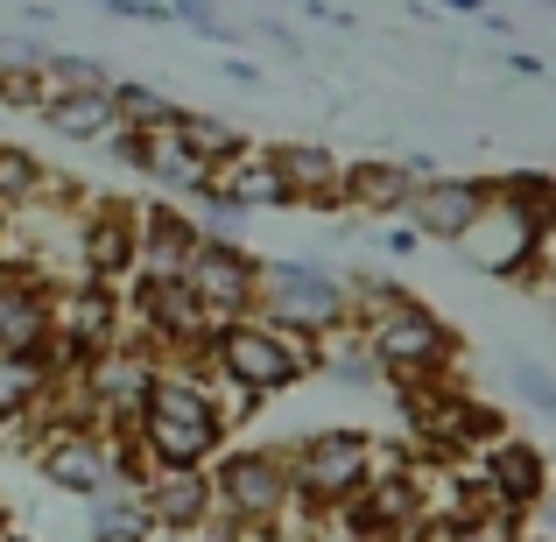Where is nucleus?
<instances>
[{
  "instance_id": "9",
  "label": "nucleus",
  "mask_w": 556,
  "mask_h": 542,
  "mask_svg": "<svg viewBox=\"0 0 556 542\" xmlns=\"http://www.w3.org/2000/svg\"><path fill=\"white\" fill-rule=\"evenodd\" d=\"M190 297H198V311L212 317V331H226V325H247L254 317V303H261V261L247 254L240 240H204L198 247V261H190Z\"/></svg>"
},
{
  "instance_id": "17",
  "label": "nucleus",
  "mask_w": 556,
  "mask_h": 542,
  "mask_svg": "<svg viewBox=\"0 0 556 542\" xmlns=\"http://www.w3.org/2000/svg\"><path fill=\"white\" fill-rule=\"evenodd\" d=\"M50 353V289L8 275L0 282V360H36Z\"/></svg>"
},
{
  "instance_id": "6",
  "label": "nucleus",
  "mask_w": 556,
  "mask_h": 542,
  "mask_svg": "<svg viewBox=\"0 0 556 542\" xmlns=\"http://www.w3.org/2000/svg\"><path fill=\"white\" fill-rule=\"evenodd\" d=\"M359 345H367L374 374H388L402 394H408V388H430V380H444L451 360H458V331H451L437 311H422V303L394 311L388 325H374Z\"/></svg>"
},
{
  "instance_id": "25",
  "label": "nucleus",
  "mask_w": 556,
  "mask_h": 542,
  "mask_svg": "<svg viewBox=\"0 0 556 542\" xmlns=\"http://www.w3.org/2000/svg\"><path fill=\"white\" fill-rule=\"evenodd\" d=\"M177 141H184L190 155H198L204 169H212V163H226V155L240 149L247 135H240L232 121H218V113H190V106H184V113H177Z\"/></svg>"
},
{
  "instance_id": "16",
  "label": "nucleus",
  "mask_w": 556,
  "mask_h": 542,
  "mask_svg": "<svg viewBox=\"0 0 556 542\" xmlns=\"http://www.w3.org/2000/svg\"><path fill=\"white\" fill-rule=\"evenodd\" d=\"M458 247H465V261H472V268H486V275H521V268H535V261H543V240H535V232L521 226L507 204H486V212H479V226L465 232Z\"/></svg>"
},
{
  "instance_id": "1",
  "label": "nucleus",
  "mask_w": 556,
  "mask_h": 542,
  "mask_svg": "<svg viewBox=\"0 0 556 542\" xmlns=\"http://www.w3.org/2000/svg\"><path fill=\"white\" fill-rule=\"evenodd\" d=\"M127 437L149 458V472H204L226 451L232 423L212 402V374H163Z\"/></svg>"
},
{
  "instance_id": "19",
  "label": "nucleus",
  "mask_w": 556,
  "mask_h": 542,
  "mask_svg": "<svg viewBox=\"0 0 556 542\" xmlns=\"http://www.w3.org/2000/svg\"><path fill=\"white\" fill-rule=\"evenodd\" d=\"M275 169H282V184H289V198L296 204H339V190H345V155H331V149H311V141H282L275 149Z\"/></svg>"
},
{
  "instance_id": "14",
  "label": "nucleus",
  "mask_w": 556,
  "mask_h": 542,
  "mask_svg": "<svg viewBox=\"0 0 556 542\" xmlns=\"http://www.w3.org/2000/svg\"><path fill=\"white\" fill-rule=\"evenodd\" d=\"M36 465H42L50 487L92 501V493L121 487V437H64V444H42Z\"/></svg>"
},
{
  "instance_id": "27",
  "label": "nucleus",
  "mask_w": 556,
  "mask_h": 542,
  "mask_svg": "<svg viewBox=\"0 0 556 542\" xmlns=\"http://www.w3.org/2000/svg\"><path fill=\"white\" fill-rule=\"evenodd\" d=\"M0 542H36V535H22V529H0Z\"/></svg>"
},
{
  "instance_id": "22",
  "label": "nucleus",
  "mask_w": 556,
  "mask_h": 542,
  "mask_svg": "<svg viewBox=\"0 0 556 542\" xmlns=\"http://www.w3.org/2000/svg\"><path fill=\"white\" fill-rule=\"evenodd\" d=\"M85 529H92V542H149V515H141V493L135 487H106L85 501Z\"/></svg>"
},
{
  "instance_id": "13",
  "label": "nucleus",
  "mask_w": 556,
  "mask_h": 542,
  "mask_svg": "<svg viewBox=\"0 0 556 542\" xmlns=\"http://www.w3.org/2000/svg\"><path fill=\"white\" fill-rule=\"evenodd\" d=\"M135 493H141V515H149L155 535L190 542L212 529V479L204 472H149Z\"/></svg>"
},
{
  "instance_id": "26",
  "label": "nucleus",
  "mask_w": 556,
  "mask_h": 542,
  "mask_svg": "<svg viewBox=\"0 0 556 542\" xmlns=\"http://www.w3.org/2000/svg\"><path fill=\"white\" fill-rule=\"evenodd\" d=\"M515 388L529 394V402L543 408V416H556V380H549V374H543L535 360H515Z\"/></svg>"
},
{
  "instance_id": "5",
  "label": "nucleus",
  "mask_w": 556,
  "mask_h": 542,
  "mask_svg": "<svg viewBox=\"0 0 556 542\" xmlns=\"http://www.w3.org/2000/svg\"><path fill=\"white\" fill-rule=\"evenodd\" d=\"M261 325L296 331V339L331 345L345 331V282L331 268H311V261H261Z\"/></svg>"
},
{
  "instance_id": "24",
  "label": "nucleus",
  "mask_w": 556,
  "mask_h": 542,
  "mask_svg": "<svg viewBox=\"0 0 556 542\" xmlns=\"http://www.w3.org/2000/svg\"><path fill=\"white\" fill-rule=\"evenodd\" d=\"M177 99L149 92V85H113V135H163L177 127Z\"/></svg>"
},
{
  "instance_id": "21",
  "label": "nucleus",
  "mask_w": 556,
  "mask_h": 542,
  "mask_svg": "<svg viewBox=\"0 0 556 542\" xmlns=\"http://www.w3.org/2000/svg\"><path fill=\"white\" fill-rule=\"evenodd\" d=\"M493 204H507V212L521 218V226L535 232V240H556V177H535V169H515V177L493 184Z\"/></svg>"
},
{
  "instance_id": "4",
  "label": "nucleus",
  "mask_w": 556,
  "mask_h": 542,
  "mask_svg": "<svg viewBox=\"0 0 556 542\" xmlns=\"http://www.w3.org/2000/svg\"><path fill=\"white\" fill-rule=\"evenodd\" d=\"M212 529L226 535H268V529H289V507H296V493H289V472H282V451L268 444H232L218 451L212 472Z\"/></svg>"
},
{
  "instance_id": "8",
  "label": "nucleus",
  "mask_w": 556,
  "mask_h": 542,
  "mask_svg": "<svg viewBox=\"0 0 556 542\" xmlns=\"http://www.w3.org/2000/svg\"><path fill=\"white\" fill-rule=\"evenodd\" d=\"M155 380H163V360H155L141 339H121L106 360L85 366L78 388H85V402H92L99 437H127V430H135V416H141V402L155 394Z\"/></svg>"
},
{
  "instance_id": "29",
  "label": "nucleus",
  "mask_w": 556,
  "mask_h": 542,
  "mask_svg": "<svg viewBox=\"0 0 556 542\" xmlns=\"http://www.w3.org/2000/svg\"><path fill=\"white\" fill-rule=\"evenodd\" d=\"M0 529H8V507H0Z\"/></svg>"
},
{
  "instance_id": "11",
  "label": "nucleus",
  "mask_w": 556,
  "mask_h": 542,
  "mask_svg": "<svg viewBox=\"0 0 556 542\" xmlns=\"http://www.w3.org/2000/svg\"><path fill=\"white\" fill-rule=\"evenodd\" d=\"M493 204V184H479V177H422L416 184V198L402 204V218L416 232H430V240H451L458 247L465 232L479 226V212Z\"/></svg>"
},
{
  "instance_id": "10",
  "label": "nucleus",
  "mask_w": 556,
  "mask_h": 542,
  "mask_svg": "<svg viewBox=\"0 0 556 542\" xmlns=\"http://www.w3.org/2000/svg\"><path fill=\"white\" fill-rule=\"evenodd\" d=\"M198 198L204 204H226V212H282V204H296V198H289V184H282V169H275L268 141H240L226 163H212V177H204Z\"/></svg>"
},
{
  "instance_id": "23",
  "label": "nucleus",
  "mask_w": 556,
  "mask_h": 542,
  "mask_svg": "<svg viewBox=\"0 0 556 542\" xmlns=\"http://www.w3.org/2000/svg\"><path fill=\"white\" fill-rule=\"evenodd\" d=\"M50 135H71V141H113V85L106 92H64L42 106Z\"/></svg>"
},
{
  "instance_id": "7",
  "label": "nucleus",
  "mask_w": 556,
  "mask_h": 542,
  "mask_svg": "<svg viewBox=\"0 0 556 542\" xmlns=\"http://www.w3.org/2000/svg\"><path fill=\"white\" fill-rule=\"evenodd\" d=\"M127 339V303L106 282H71L50 289V360L64 374H85L92 360H106Z\"/></svg>"
},
{
  "instance_id": "28",
  "label": "nucleus",
  "mask_w": 556,
  "mask_h": 542,
  "mask_svg": "<svg viewBox=\"0 0 556 542\" xmlns=\"http://www.w3.org/2000/svg\"><path fill=\"white\" fill-rule=\"evenodd\" d=\"M8 275H14V268H8V261H0V282H8Z\"/></svg>"
},
{
  "instance_id": "20",
  "label": "nucleus",
  "mask_w": 556,
  "mask_h": 542,
  "mask_svg": "<svg viewBox=\"0 0 556 542\" xmlns=\"http://www.w3.org/2000/svg\"><path fill=\"white\" fill-rule=\"evenodd\" d=\"M56 380H64V366H56L50 353H36V360H0V437L22 430V423L50 402Z\"/></svg>"
},
{
  "instance_id": "12",
  "label": "nucleus",
  "mask_w": 556,
  "mask_h": 542,
  "mask_svg": "<svg viewBox=\"0 0 556 542\" xmlns=\"http://www.w3.org/2000/svg\"><path fill=\"white\" fill-rule=\"evenodd\" d=\"M135 247H141V212L127 198H92L85 212V282L121 289L135 275Z\"/></svg>"
},
{
  "instance_id": "2",
  "label": "nucleus",
  "mask_w": 556,
  "mask_h": 542,
  "mask_svg": "<svg viewBox=\"0 0 556 542\" xmlns=\"http://www.w3.org/2000/svg\"><path fill=\"white\" fill-rule=\"evenodd\" d=\"M282 472H289V493H296L289 521H296V529H317L325 515L353 507L359 493L374 487L380 451L359 430H339V423H331V430H303L296 444L282 451Z\"/></svg>"
},
{
  "instance_id": "15",
  "label": "nucleus",
  "mask_w": 556,
  "mask_h": 542,
  "mask_svg": "<svg viewBox=\"0 0 556 542\" xmlns=\"http://www.w3.org/2000/svg\"><path fill=\"white\" fill-rule=\"evenodd\" d=\"M198 247H204L198 218L169 212V204H149V212H141L135 275H155V282H184V275H190V261H198Z\"/></svg>"
},
{
  "instance_id": "18",
  "label": "nucleus",
  "mask_w": 556,
  "mask_h": 542,
  "mask_svg": "<svg viewBox=\"0 0 556 542\" xmlns=\"http://www.w3.org/2000/svg\"><path fill=\"white\" fill-rule=\"evenodd\" d=\"M430 177V169L416 163H394V155H374V163H345V190L339 204H353V212H374V218H394L408 198H416V184Z\"/></svg>"
},
{
  "instance_id": "3",
  "label": "nucleus",
  "mask_w": 556,
  "mask_h": 542,
  "mask_svg": "<svg viewBox=\"0 0 556 542\" xmlns=\"http://www.w3.org/2000/svg\"><path fill=\"white\" fill-rule=\"evenodd\" d=\"M317 366H325V345L296 339V331H275V325H261V317L212 331V345H204V374H212L218 388L247 394V402H268V394L296 388Z\"/></svg>"
}]
</instances>
